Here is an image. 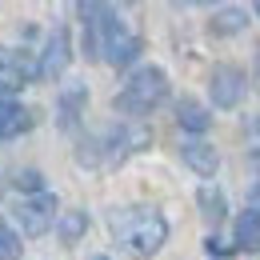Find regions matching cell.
Wrapping results in <instances>:
<instances>
[{
    "label": "cell",
    "instance_id": "6da1fadb",
    "mask_svg": "<svg viewBox=\"0 0 260 260\" xmlns=\"http://www.w3.org/2000/svg\"><path fill=\"white\" fill-rule=\"evenodd\" d=\"M112 236L136 260H148V256H156L160 244L168 240V220L156 208H148V204H140V208H116L112 212Z\"/></svg>",
    "mask_w": 260,
    "mask_h": 260
},
{
    "label": "cell",
    "instance_id": "7a4b0ae2",
    "mask_svg": "<svg viewBox=\"0 0 260 260\" xmlns=\"http://www.w3.org/2000/svg\"><path fill=\"white\" fill-rule=\"evenodd\" d=\"M164 96H168V76H164V68L144 64L124 80V88H120V96H116V108L128 112V116H144V112H152Z\"/></svg>",
    "mask_w": 260,
    "mask_h": 260
},
{
    "label": "cell",
    "instance_id": "3957f363",
    "mask_svg": "<svg viewBox=\"0 0 260 260\" xmlns=\"http://www.w3.org/2000/svg\"><path fill=\"white\" fill-rule=\"evenodd\" d=\"M56 216L60 212H56V196L52 192H36V196L16 204V220L24 228V236H44L48 228L56 224Z\"/></svg>",
    "mask_w": 260,
    "mask_h": 260
},
{
    "label": "cell",
    "instance_id": "277c9868",
    "mask_svg": "<svg viewBox=\"0 0 260 260\" xmlns=\"http://www.w3.org/2000/svg\"><path fill=\"white\" fill-rule=\"evenodd\" d=\"M68 60H72V36H68V28H56V32L48 36V44H44V56H40V64H36V76L56 80L68 68Z\"/></svg>",
    "mask_w": 260,
    "mask_h": 260
},
{
    "label": "cell",
    "instance_id": "5b68a950",
    "mask_svg": "<svg viewBox=\"0 0 260 260\" xmlns=\"http://www.w3.org/2000/svg\"><path fill=\"white\" fill-rule=\"evenodd\" d=\"M32 76H36V64L24 56V52H12V48L0 44V88H4V92L24 88Z\"/></svg>",
    "mask_w": 260,
    "mask_h": 260
},
{
    "label": "cell",
    "instance_id": "8992f818",
    "mask_svg": "<svg viewBox=\"0 0 260 260\" xmlns=\"http://www.w3.org/2000/svg\"><path fill=\"white\" fill-rule=\"evenodd\" d=\"M244 96V72L232 64H220L212 72V104L216 108H236Z\"/></svg>",
    "mask_w": 260,
    "mask_h": 260
},
{
    "label": "cell",
    "instance_id": "52a82bcc",
    "mask_svg": "<svg viewBox=\"0 0 260 260\" xmlns=\"http://www.w3.org/2000/svg\"><path fill=\"white\" fill-rule=\"evenodd\" d=\"M28 128H32V112L24 104H16L12 96H0V140H12Z\"/></svg>",
    "mask_w": 260,
    "mask_h": 260
},
{
    "label": "cell",
    "instance_id": "ba28073f",
    "mask_svg": "<svg viewBox=\"0 0 260 260\" xmlns=\"http://www.w3.org/2000/svg\"><path fill=\"white\" fill-rule=\"evenodd\" d=\"M180 156H184V164H188L192 172H200V176H212V172L220 168V156H216V148H212V144H204V140H192V144H184V148H180Z\"/></svg>",
    "mask_w": 260,
    "mask_h": 260
},
{
    "label": "cell",
    "instance_id": "9c48e42d",
    "mask_svg": "<svg viewBox=\"0 0 260 260\" xmlns=\"http://www.w3.org/2000/svg\"><path fill=\"white\" fill-rule=\"evenodd\" d=\"M176 120H180L184 132H208V124H212L208 108L196 104V100H180V104H176Z\"/></svg>",
    "mask_w": 260,
    "mask_h": 260
},
{
    "label": "cell",
    "instance_id": "30bf717a",
    "mask_svg": "<svg viewBox=\"0 0 260 260\" xmlns=\"http://www.w3.org/2000/svg\"><path fill=\"white\" fill-rule=\"evenodd\" d=\"M236 248L240 252H260V216L256 212H240L236 216Z\"/></svg>",
    "mask_w": 260,
    "mask_h": 260
},
{
    "label": "cell",
    "instance_id": "8fae6325",
    "mask_svg": "<svg viewBox=\"0 0 260 260\" xmlns=\"http://www.w3.org/2000/svg\"><path fill=\"white\" fill-rule=\"evenodd\" d=\"M196 204H200V212H204V220H208V224H220V220H224V212H228L224 192H220V188H212V184H200Z\"/></svg>",
    "mask_w": 260,
    "mask_h": 260
},
{
    "label": "cell",
    "instance_id": "7c38bea8",
    "mask_svg": "<svg viewBox=\"0 0 260 260\" xmlns=\"http://www.w3.org/2000/svg\"><path fill=\"white\" fill-rule=\"evenodd\" d=\"M56 232H60L64 244H76V240L88 232V216H84V212H60V216H56Z\"/></svg>",
    "mask_w": 260,
    "mask_h": 260
},
{
    "label": "cell",
    "instance_id": "4fadbf2b",
    "mask_svg": "<svg viewBox=\"0 0 260 260\" xmlns=\"http://www.w3.org/2000/svg\"><path fill=\"white\" fill-rule=\"evenodd\" d=\"M240 28H244V12H240V8H224V12H216V20H212V32L216 36L240 32Z\"/></svg>",
    "mask_w": 260,
    "mask_h": 260
},
{
    "label": "cell",
    "instance_id": "5bb4252c",
    "mask_svg": "<svg viewBox=\"0 0 260 260\" xmlns=\"http://www.w3.org/2000/svg\"><path fill=\"white\" fill-rule=\"evenodd\" d=\"M0 260H20V236L0 220Z\"/></svg>",
    "mask_w": 260,
    "mask_h": 260
},
{
    "label": "cell",
    "instance_id": "9a60e30c",
    "mask_svg": "<svg viewBox=\"0 0 260 260\" xmlns=\"http://www.w3.org/2000/svg\"><path fill=\"white\" fill-rule=\"evenodd\" d=\"M80 104H84V88H72V92H64V104H60V116H64V124H72V120H76Z\"/></svg>",
    "mask_w": 260,
    "mask_h": 260
},
{
    "label": "cell",
    "instance_id": "2e32d148",
    "mask_svg": "<svg viewBox=\"0 0 260 260\" xmlns=\"http://www.w3.org/2000/svg\"><path fill=\"white\" fill-rule=\"evenodd\" d=\"M12 184H16V188H24V192H44V176H40V172H32V168H28V172H16V180H12Z\"/></svg>",
    "mask_w": 260,
    "mask_h": 260
},
{
    "label": "cell",
    "instance_id": "e0dca14e",
    "mask_svg": "<svg viewBox=\"0 0 260 260\" xmlns=\"http://www.w3.org/2000/svg\"><path fill=\"white\" fill-rule=\"evenodd\" d=\"M204 248H208L212 256H220V252H228V244H224V240H216V236H208V240H204Z\"/></svg>",
    "mask_w": 260,
    "mask_h": 260
},
{
    "label": "cell",
    "instance_id": "ac0fdd59",
    "mask_svg": "<svg viewBox=\"0 0 260 260\" xmlns=\"http://www.w3.org/2000/svg\"><path fill=\"white\" fill-rule=\"evenodd\" d=\"M248 212H256V216H260V184L252 188V196H248Z\"/></svg>",
    "mask_w": 260,
    "mask_h": 260
},
{
    "label": "cell",
    "instance_id": "d6986e66",
    "mask_svg": "<svg viewBox=\"0 0 260 260\" xmlns=\"http://www.w3.org/2000/svg\"><path fill=\"white\" fill-rule=\"evenodd\" d=\"M256 16H260V4H256Z\"/></svg>",
    "mask_w": 260,
    "mask_h": 260
},
{
    "label": "cell",
    "instance_id": "ffe728a7",
    "mask_svg": "<svg viewBox=\"0 0 260 260\" xmlns=\"http://www.w3.org/2000/svg\"><path fill=\"white\" fill-rule=\"evenodd\" d=\"M96 260H108V256H96Z\"/></svg>",
    "mask_w": 260,
    "mask_h": 260
},
{
    "label": "cell",
    "instance_id": "44dd1931",
    "mask_svg": "<svg viewBox=\"0 0 260 260\" xmlns=\"http://www.w3.org/2000/svg\"><path fill=\"white\" fill-rule=\"evenodd\" d=\"M256 128H260V120H256Z\"/></svg>",
    "mask_w": 260,
    "mask_h": 260
}]
</instances>
